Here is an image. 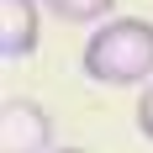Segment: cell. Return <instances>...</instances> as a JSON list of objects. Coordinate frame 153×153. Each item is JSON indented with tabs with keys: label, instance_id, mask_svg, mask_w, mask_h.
I'll use <instances>...</instances> for the list:
<instances>
[{
	"label": "cell",
	"instance_id": "cell-4",
	"mask_svg": "<svg viewBox=\"0 0 153 153\" xmlns=\"http://www.w3.org/2000/svg\"><path fill=\"white\" fill-rule=\"evenodd\" d=\"M42 11H53L69 27H90V21H111L116 0H42Z\"/></svg>",
	"mask_w": 153,
	"mask_h": 153
},
{
	"label": "cell",
	"instance_id": "cell-1",
	"mask_svg": "<svg viewBox=\"0 0 153 153\" xmlns=\"http://www.w3.org/2000/svg\"><path fill=\"white\" fill-rule=\"evenodd\" d=\"M85 74L111 90H137L153 79V21L148 16H111L90 32L79 53Z\"/></svg>",
	"mask_w": 153,
	"mask_h": 153
},
{
	"label": "cell",
	"instance_id": "cell-2",
	"mask_svg": "<svg viewBox=\"0 0 153 153\" xmlns=\"http://www.w3.org/2000/svg\"><path fill=\"white\" fill-rule=\"evenodd\" d=\"M53 148V116L48 106L27 95H5L0 100V153H48Z\"/></svg>",
	"mask_w": 153,
	"mask_h": 153
},
{
	"label": "cell",
	"instance_id": "cell-5",
	"mask_svg": "<svg viewBox=\"0 0 153 153\" xmlns=\"http://www.w3.org/2000/svg\"><path fill=\"white\" fill-rule=\"evenodd\" d=\"M137 132L153 143V79L143 85V95H137Z\"/></svg>",
	"mask_w": 153,
	"mask_h": 153
},
{
	"label": "cell",
	"instance_id": "cell-6",
	"mask_svg": "<svg viewBox=\"0 0 153 153\" xmlns=\"http://www.w3.org/2000/svg\"><path fill=\"white\" fill-rule=\"evenodd\" d=\"M58 153H85V148H58Z\"/></svg>",
	"mask_w": 153,
	"mask_h": 153
},
{
	"label": "cell",
	"instance_id": "cell-3",
	"mask_svg": "<svg viewBox=\"0 0 153 153\" xmlns=\"http://www.w3.org/2000/svg\"><path fill=\"white\" fill-rule=\"evenodd\" d=\"M42 0H0V58L5 63H21L37 53V11Z\"/></svg>",
	"mask_w": 153,
	"mask_h": 153
}]
</instances>
